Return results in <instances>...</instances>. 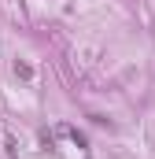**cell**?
<instances>
[{"instance_id":"cell-1","label":"cell","mask_w":155,"mask_h":159,"mask_svg":"<svg viewBox=\"0 0 155 159\" xmlns=\"http://www.w3.org/2000/svg\"><path fill=\"white\" fill-rule=\"evenodd\" d=\"M59 133H63V137H70L78 148H85V144H89V141H85V133H78V129H70V126H59Z\"/></svg>"},{"instance_id":"cell-2","label":"cell","mask_w":155,"mask_h":159,"mask_svg":"<svg viewBox=\"0 0 155 159\" xmlns=\"http://www.w3.org/2000/svg\"><path fill=\"white\" fill-rule=\"evenodd\" d=\"M15 74H19V78H26V81L33 78V70H30V67H26V63H15Z\"/></svg>"}]
</instances>
